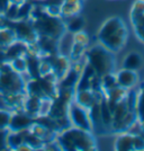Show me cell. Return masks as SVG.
<instances>
[{
    "label": "cell",
    "instance_id": "cell-1",
    "mask_svg": "<svg viewBox=\"0 0 144 151\" xmlns=\"http://www.w3.org/2000/svg\"><path fill=\"white\" fill-rule=\"evenodd\" d=\"M130 29L119 16H112L102 23L97 32V42L115 54L125 47Z\"/></svg>",
    "mask_w": 144,
    "mask_h": 151
},
{
    "label": "cell",
    "instance_id": "cell-2",
    "mask_svg": "<svg viewBox=\"0 0 144 151\" xmlns=\"http://www.w3.org/2000/svg\"><path fill=\"white\" fill-rule=\"evenodd\" d=\"M61 150H96L97 142L94 133L73 125L68 126L57 134Z\"/></svg>",
    "mask_w": 144,
    "mask_h": 151
},
{
    "label": "cell",
    "instance_id": "cell-3",
    "mask_svg": "<svg viewBox=\"0 0 144 151\" xmlns=\"http://www.w3.org/2000/svg\"><path fill=\"white\" fill-rule=\"evenodd\" d=\"M85 60H87V63L91 67L95 73L100 78L116 71L115 53L108 51L99 43L87 49Z\"/></svg>",
    "mask_w": 144,
    "mask_h": 151
},
{
    "label": "cell",
    "instance_id": "cell-4",
    "mask_svg": "<svg viewBox=\"0 0 144 151\" xmlns=\"http://www.w3.org/2000/svg\"><path fill=\"white\" fill-rule=\"evenodd\" d=\"M68 119H69L70 125L92 132L91 121H90V116H89V109L78 105L73 101H71L69 105Z\"/></svg>",
    "mask_w": 144,
    "mask_h": 151
},
{
    "label": "cell",
    "instance_id": "cell-5",
    "mask_svg": "<svg viewBox=\"0 0 144 151\" xmlns=\"http://www.w3.org/2000/svg\"><path fill=\"white\" fill-rule=\"evenodd\" d=\"M130 22L138 41L144 43V0H135L130 9Z\"/></svg>",
    "mask_w": 144,
    "mask_h": 151
},
{
    "label": "cell",
    "instance_id": "cell-6",
    "mask_svg": "<svg viewBox=\"0 0 144 151\" xmlns=\"http://www.w3.org/2000/svg\"><path fill=\"white\" fill-rule=\"evenodd\" d=\"M116 150H144V137L140 134H130L125 132L118 133L116 142Z\"/></svg>",
    "mask_w": 144,
    "mask_h": 151
},
{
    "label": "cell",
    "instance_id": "cell-7",
    "mask_svg": "<svg viewBox=\"0 0 144 151\" xmlns=\"http://www.w3.org/2000/svg\"><path fill=\"white\" fill-rule=\"evenodd\" d=\"M115 78H116L117 86H119L120 88L126 89V90L134 89L140 82L138 81L140 80L138 71L124 69V68L115 71Z\"/></svg>",
    "mask_w": 144,
    "mask_h": 151
},
{
    "label": "cell",
    "instance_id": "cell-8",
    "mask_svg": "<svg viewBox=\"0 0 144 151\" xmlns=\"http://www.w3.org/2000/svg\"><path fill=\"white\" fill-rule=\"evenodd\" d=\"M83 0H63L60 5L61 18H70L81 13Z\"/></svg>",
    "mask_w": 144,
    "mask_h": 151
},
{
    "label": "cell",
    "instance_id": "cell-9",
    "mask_svg": "<svg viewBox=\"0 0 144 151\" xmlns=\"http://www.w3.org/2000/svg\"><path fill=\"white\" fill-rule=\"evenodd\" d=\"M143 65H144V57L142 55V53H140L138 51H132V52H128L125 57H124L122 68L138 71L140 69H142Z\"/></svg>",
    "mask_w": 144,
    "mask_h": 151
},
{
    "label": "cell",
    "instance_id": "cell-10",
    "mask_svg": "<svg viewBox=\"0 0 144 151\" xmlns=\"http://www.w3.org/2000/svg\"><path fill=\"white\" fill-rule=\"evenodd\" d=\"M83 26H85V20H83L82 17H80L79 15L68 18V22L65 23L67 31L71 32V33L82 31V29H83Z\"/></svg>",
    "mask_w": 144,
    "mask_h": 151
},
{
    "label": "cell",
    "instance_id": "cell-11",
    "mask_svg": "<svg viewBox=\"0 0 144 151\" xmlns=\"http://www.w3.org/2000/svg\"><path fill=\"white\" fill-rule=\"evenodd\" d=\"M7 135L5 130H0V150L7 149Z\"/></svg>",
    "mask_w": 144,
    "mask_h": 151
},
{
    "label": "cell",
    "instance_id": "cell-12",
    "mask_svg": "<svg viewBox=\"0 0 144 151\" xmlns=\"http://www.w3.org/2000/svg\"><path fill=\"white\" fill-rule=\"evenodd\" d=\"M9 7V0H0V13H5Z\"/></svg>",
    "mask_w": 144,
    "mask_h": 151
}]
</instances>
